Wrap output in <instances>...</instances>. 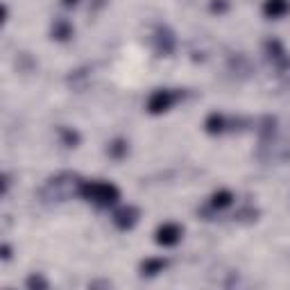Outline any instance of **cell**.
Here are the masks:
<instances>
[{
    "instance_id": "1",
    "label": "cell",
    "mask_w": 290,
    "mask_h": 290,
    "mask_svg": "<svg viewBox=\"0 0 290 290\" xmlns=\"http://www.w3.org/2000/svg\"><path fill=\"white\" fill-rule=\"evenodd\" d=\"M179 236V229L177 227H163L159 231V243H165V245H172Z\"/></svg>"
},
{
    "instance_id": "2",
    "label": "cell",
    "mask_w": 290,
    "mask_h": 290,
    "mask_svg": "<svg viewBox=\"0 0 290 290\" xmlns=\"http://www.w3.org/2000/svg\"><path fill=\"white\" fill-rule=\"evenodd\" d=\"M286 2L284 0H270V2H268V7H265V12L268 14H272V16H277V14H281L286 9Z\"/></svg>"
}]
</instances>
